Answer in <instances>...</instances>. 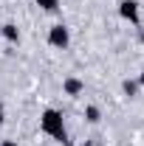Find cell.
Listing matches in <instances>:
<instances>
[{
  "mask_svg": "<svg viewBox=\"0 0 144 146\" xmlns=\"http://www.w3.org/2000/svg\"><path fill=\"white\" fill-rule=\"evenodd\" d=\"M85 118H88L90 124H96V121L102 118V112H99V107H96V104H88V107H85Z\"/></svg>",
  "mask_w": 144,
  "mask_h": 146,
  "instance_id": "cell-7",
  "label": "cell"
},
{
  "mask_svg": "<svg viewBox=\"0 0 144 146\" xmlns=\"http://www.w3.org/2000/svg\"><path fill=\"white\" fill-rule=\"evenodd\" d=\"M119 14H122L127 23H133V25L141 23V17H139V3H136V0H122V3H119Z\"/></svg>",
  "mask_w": 144,
  "mask_h": 146,
  "instance_id": "cell-3",
  "label": "cell"
},
{
  "mask_svg": "<svg viewBox=\"0 0 144 146\" xmlns=\"http://www.w3.org/2000/svg\"><path fill=\"white\" fill-rule=\"evenodd\" d=\"M122 90H124V96H130V98H133V96L139 93V82H133V79H124V82H122Z\"/></svg>",
  "mask_w": 144,
  "mask_h": 146,
  "instance_id": "cell-6",
  "label": "cell"
},
{
  "mask_svg": "<svg viewBox=\"0 0 144 146\" xmlns=\"http://www.w3.org/2000/svg\"><path fill=\"white\" fill-rule=\"evenodd\" d=\"M0 146H17V141H3Z\"/></svg>",
  "mask_w": 144,
  "mask_h": 146,
  "instance_id": "cell-10",
  "label": "cell"
},
{
  "mask_svg": "<svg viewBox=\"0 0 144 146\" xmlns=\"http://www.w3.org/2000/svg\"><path fill=\"white\" fill-rule=\"evenodd\" d=\"M48 42L54 45V48H68V42H71V31L62 25V23H57L48 28Z\"/></svg>",
  "mask_w": 144,
  "mask_h": 146,
  "instance_id": "cell-2",
  "label": "cell"
},
{
  "mask_svg": "<svg viewBox=\"0 0 144 146\" xmlns=\"http://www.w3.org/2000/svg\"><path fill=\"white\" fill-rule=\"evenodd\" d=\"M0 36H6L9 42H20V28L11 25V23L9 25H0Z\"/></svg>",
  "mask_w": 144,
  "mask_h": 146,
  "instance_id": "cell-5",
  "label": "cell"
},
{
  "mask_svg": "<svg viewBox=\"0 0 144 146\" xmlns=\"http://www.w3.org/2000/svg\"><path fill=\"white\" fill-rule=\"evenodd\" d=\"M82 146H96V143H82Z\"/></svg>",
  "mask_w": 144,
  "mask_h": 146,
  "instance_id": "cell-12",
  "label": "cell"
},
{
  "mask_svg": "<svg viewBox=\"0 0 144 146\" xmlns=\"http://www.w3.org/2000/svg\"><path fill=\"white\" fill-rule=\"evenodd\" d=\"M37 6H40L42 11H57V9H59V0H37Z\"/></svg>",
  "mask_w": 144,
  "mask_h": 146,
  "instance_id": "cell-8",
  "label": "cell"
},
{
  "mask_svg": "<svg viewBox=\"0 0 144 146\" xmlns=\"http://www.w3.org/2000/svg\"><path fill=\"white\" fill-rule=\"evenodd\" d=\"M40 129L48 135V138H54L59 141L62 146H68V129H65V118H62V112L54 107L42 110V115H40Z\"/></svg>",
  "mask_w": 144,
  "mask_h": 146,
  "instance_id": "cell-1",
  "label": "cell"
},
{
  "mask_svg": "<svg viewBox=\"0 0 144 146\" xmlns=\"http://www.w3.org/2000/svg\"><path fill=\"white\" fill-rule=\"evenodd\" d=\"M3 118H6V107H3V101H0V124H3Z\"/></svg>",
  "mask_w": 144,
  "mask_h": 146,
  "instance_id": "cell-9",
  "label": "cell"
},
{
  "mask_svg": "<svg viewBox=\"0 0 144 146\" xmlns=\"http://www.w3.org/2000/svg\"><path fill=\"white\" fill-rule=\"evenodd\" d=\"M136 82H139V87H144V70H141V76H139Z\"/></svg>",
  "mask_w": 144,
  "mask_h": 146,
  "instance_id": "cell-11",
  "label": "cell"
},
{
  "mask_svg": "<svg viewBox=\"0 0 144 146\" xmlns=\"http://www.w3.org/2000/svg\"><path fill=\"white\" fill-rule=\"evenodd\" d=\"M62 90H65V96H79V93L85 90V84H82L79 79H73V76H68V79L62 82Z\"/></svg>",
  "mask_w": 144,
  "mask_h": 146,
  "instance_id": "cell-4",
  "label": "cell"
}]
</instances>
